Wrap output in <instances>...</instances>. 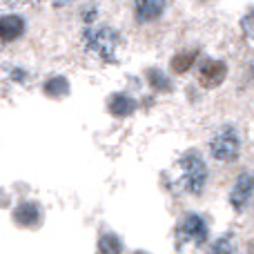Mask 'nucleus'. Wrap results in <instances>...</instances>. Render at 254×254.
Wrapping results in <instances>:
<instances>
[{
	"label": "nucleus",
	"instance_id": "nucleus-10",
	"mask_svg": "<svg viewBox=\"0 0 254 254\" xmlns=\"http://www.w3.org/2000/svg\"><path fill=\"white\" fill-rule=\"evenodd\" d=\"M107 107H110V112L114 116L123 119V116H129L131 112L136 110V101L129 96V94H123V92H121V94H112Z\"/></svg>",
	"mask_w": 254,
	"mask_h": 254
},
{
	"label": "nucleus",
	"instance_id": "nucleus-13",
	"mask_svg": "<svg viewBox=\"0 0 254 254\" xmlns=\"http://www.w3.org/2000/svg\"><path fill=\"white\" fill-rule=\"evenodd\" d=\"M67 89H69V83H67V78H63V76H56V78L45 83V94H47V96H54V98L65 96Z\"/></svg>",
	"mask_w": 254,
	"mask_h": 254
},
{
	"label": "nucleus",
	"instance_id": "nucleus-6",
	"mask_svg": "<svg viewBox=\"0 0 254 254\" xmlns=\"http://www.w3.org/2000/svg\"><path fill=\"white\" fill-rule=\"evenodd\" d=\"M40 219H43V210L34 201H25L13 207V223L20 225V228H36Z\"/></svg>",
	"mask_w": 254,
	"mask_h": 254
},
{
	"label": "nucleus",
	"instance_id": "nucleus-5",
	"mask_svg": "<svg viewBox=\"0 0 254 254\" xmlns=\"http://www.w3.org/2000/svg\"><path fill=\"white\" fill-rule=\"evenodd\" d=\"M252 194H254V176L250 172H243L237 179V183H234L232 192H230V203H232L234 210H243Z\"/></svg>",
	"mask_w": 254,
	"mask_h": 254
},
{
	"label": "nucleus",
	"instance_id": "nucleus-9",
	"mask_svg": "<svg viewBox=\"0 0 254 254\" xmlns=\"http://www.w3.org/2000/svg\"><path fill=\"white\" fill-rule=\"evenodd\" d=\"M165 11V4L158 0H140L134 7V16L138 22H152L156 18H161V13Z\"/></svg>",
	"mask_w": 254,
	"mask_h": 254
},
{
	"label": "nucleus",
	"instance_id": "nucleus-1",
	"mask_svg": "<svg viewBox=\"0 0 254 254\" xmlns=\"http://www.w3.org/2000/svg\"><path fill=\"white\" fill-rule=\"evenodd\" d=\"M210 152L216 161L221 163H234L241 154V136H239L234 125H223L214 131L210 138Z\"/></svg>",
	"mask_w": 254,
	"mask_h": 254
},
{
	"label": "nucleus",
	"instance_id": "nucleus-12",
	"mask_svg": "<svg viewBox=\"0 0 254 254\" xmlns=\"http://www.w3.org/2000/svg\"><path fill=\"white\" fill-rule=\"evenodd\" d=\"M98 252L101 254H121L123 252V243L114 232H107L98 239Z\"/></svg>",
	"mask_w": 254,
	"mask_h": 254
},
{
	"label": "nucleus",
	"instance_id": "nucleus-15",
	"mask_svg": "<svg viewBox=\"0 0 254 254\" xmlns=\"http://www.w3.org/2000/svg\"><path fill=\"white\" fill-rule=\"evenodd\" d=\"M207 254H232V241H230V237H221Z\"/></svg>",
	"mask_w": 254,
	"mask_h": 254
},
{
	"label": "nucleus",
	"instance_id": "nucleus-14",
	"mask_svg": "<svg viewBox=\"0 0 254 254\" xmlns=\"http://www.w3.org/2000/svg\"><path fill=\"white\" fill-rule=\"evenodd\" d=\"M147 83L152 85V89H156V92H170L172 89V80L158 69L147 71Z\"/></svg>",
	"mask_w": 254,
	"mask_h": 254
},
{
	"label": "nucleus",
	"instance_id": "nucleus-2",
	"mask_svg": "<svg viewBox=\"0 0 254 254\" xmlns=\"http://www.w3.org/2000/svg\"><path fill=\"white\" fill-rule=\"evenodd\" d=\"M179 163H181V167H183V176H181L183 188L188 190L190 194L198 196V194L205 190V183H207L205 161L201 158L198 152H188V154H183V158H181Z\"/></svg>",
	"mask_w": 254,
	"mask_h": 254
},
{
	"label": "nucleus",
	"instance_id": "nucleus-4",
	"mask_svg": "<svg viewBox=\"0 0 254 254\" xmlns=\"http://www.w3.org/2000/svg\"><path fill=\"white\" fill-rule=\"evenodd\" d=\"M225 74H228V65L223 61H207L198 69V80L203 87L214 89L225 80Z\"/></svg>",
	"mask_w": 254,
	"mask_h": 254
},
{
	"label": "nucleus",
	"instance_id": "nucleus-11",
	"mask_svg": "<svg viewBox=\"0 0 254 254\" xmlns=\"http://www.w3.org/2000/svg\"><path fill=\"white\" fill-rule=\"evenodd\" d=\"M196 56H198V52H194V49L176 54V56L172 58V63H170L172 71H174V74H185V71H190L192 69V65L196 63Z\"/></svg>",
	"mask_w": 254,
	"mask_h": 254
},
{
	"label": "nucleus",
	"instance_id": "nucleus-16",
	"mask_svg": "<svg viewBox=\"0 0 254 254\" xmlns=\"http://www.w3.org/2000/svg\"><path fill=\"white\" fill-rule=\"evenodd\" d=\"M134 254H147V252H143V250H136Z\"/></svg>",
	"mask_w": 254,
	"mask_h": 254
},
{
	"label": "nucleus",
	"instance_id": "nucleus-3",
	"mask_svg": "<svg viewBox=\"0 0 254 254\" xmlns=\"http://www.w3.org/2000/svg\"><path fill=\"white\" fill-rule=\"evenodd\" d=\"M181 232L188 241H192L194 246H203L207 241V223L201 214H188L183 219Z\"/></svg>",
	"mask_w": 254,
	"mask_h": 254
},
{
	"label": "nucleus",
	"instance_id": "nucleus-8",
	"mask_svg": "<svg viewBox=\"0 0 254 254\" xmlns=\"http://www.w3.org/2000/svg\"><path fill=\"white\" fill-rule=\"evenodd\" d=\"M22 31H25V20H22V16L7 13V16L0 18V38H2V43H11V40L20 38Z\"/></svg>",
	"mask_w": 254,
	"mask_h": 254
},
{
	"label": "nucleus",
	"instance_id": "nucleus-7",
	"mask_svg": "<svg viewBox=\"0 0 254 254\" xmlns=\"http://www.w3.org/2000/svg\"><path fill=\"white\" fill-rule=\"evenodd\" d=\"M87 43H89V47L96 49L101 56H110V54L114 52L116 34L110 29H94V31H89Z\"/></svg>",
	"mask_w": 254,
	"mask_h": 254
}]
</instances>
